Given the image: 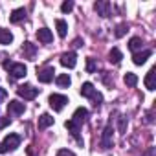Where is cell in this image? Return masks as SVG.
<instances>
[{
  "label": "cell",
  "mask_w": 156,
  "mask_h": 156,
  "mask_svg": "<svg viewBox=\"0 0 156 156\" xmlns=\"http://www.w3.org/2000/svg\"><path fill=\"white\" fill-rule=\"evenodd\" d=\"M81 96L83 98H88V99H92L94 101V107H99L101 105V101H103V96L94 88V85L92 83H83V87H81Z\"/></svg>",
  "instance_id": "6da1fadb"
},
{
  "label": "cell",
  "mask_w": 156,
  "mask_h": 156,
  "mask_svg": "<svg viewBox=\"0 0 156 156\" xmlns=\"http://www.w3.org/2000/svg\"><path fill=\"white\" fill-rule=\"evenodd\" d=\"M4 66L9 70L11 79H20V77H24V75H26V72H28L26 64H22V62H6Z\"/></svg>",
  "instance_id": "7a4b0ae2"
},
{
  "label": "cell",
  "mask_w": 156,
  "mask_h": 156,
  "mask_svg": "<svg viewBox=\"0 0 156 156\" xmlns=\"http://www.w3.org/2000/svg\"><path fill=\"white\" fill-rule=\"evenodd\" d=\"M17 94H19V98H22V99H26V101H31V99L37 98L39 88H35V87H31V85H20V87L17 88Z\"/></svg>",
  "instance_id": "3957f363"
},
{
  "label": "cell",
  "mask_w": 156,
  "mask_h": 156,
  "mask_svg": "<svg viewBox=\"0 0 156 156\" xmlns=\"http://www.w3.org/2000/svg\"><path fill=\"white\" fill-rule=\"evenodd\" d=\"M48 103H50V107H51L55 112H61V110L64 108V105L68 103V98L62 96V94H51V96L48 98Z\"/></svg>",
  "instance_id": "277c9868"
},
{
  "label": "cell",
  "mask_w": 156,
  "mask_h": 156,
  "mask_svg": "<svg viewBox=\"0 0 156 156\" xmlns=\"http://www.w3.org/2000/svg\"><path fill=\"white\" fill-rule=\"evenodd\" d=\"M87 119H88V110L87 108H83V107H79L75 112H73V116H72V123H75L77 127H83V123H87Z\"/></svg>",
  "instance_id": "5b68a950"
},
{
  "label": "cell",
  "mask_w": 156,
  "mask_h": 156,
  "mask_svg": "<svg viewBox=\"0 0 156 156\" xmlns=\"http://www.w3.org/2000/svg\"><path fill=\"white\" fill-rule=\"evenodd\" d=\"M53 73H55L53 66H44V68L37 70V79L41 83H50V81H53Z\"/></svg>",
  "instance_id": "8992f818"
},
{
  "label": "cell",
  "mask_w": 156,
  "mask_h": 156,
  "mask_svg": "<svg viewBox=\"0 0 156 156\" xmlns=\"http://www.w3.org/2000/svg\"><path fill=\"white\" fill-rule=\"evenodd\" d=\"M2 145H4L6 152H8V151H15V149L20 145V136H19V134H8V136L4 138Z\"/></svg>",
  "instance_id": "52a82bcc"
},
{
  "label": "cell",
  "mask_w": 156,
  "mask_h": 156,
  "mask_svg": "<svg viewBox=\"0 0 156 156\" xmlns=\"http://www.w3.org/2000/svg\"><path fill=\"white\" fill-rule=\"evenodd\" d=\"M94 9L99 17H110V2L108 0H98V2L94 4Z\"/></svg>",
  "instance_id": "ba28073f"
},
{
  "label": "cell",
  "mask_w": 156,
  "mask_h": 156,
  "mask_svg": "<svg viewBox=\"0 0 156 156\" xmlns=\"http://www.w3.org/2000/svg\"><path fill=\"white\" fill-rule=\"evenodd\" d=\"M114 145V140H112V123H108L103 130V136H101V147L103 149H110Z\"/></svg>",
  "instance_id": "9c48e42d"
},
{
  "label": "cell",
  "mask_w": 156,
  "mask_h": 156,
  "mask_svg": "<svg viewBox=\"0 0 156 156\" xmlns=\"http://www.w3.org/2000/svg\"><path fill=\"white\" fill-rule=\"evenodd\" d=\"M24 110H26L24 103H20V101H17V99H13V101L8 103V112H9V116H20V114H24Z\"/></svg>",
  "instance_id": "30bf717a"
},
{
  "label": "cell",
  "mask_w": 156,
  "mask_h": 156,
  "mask_svg": "<svg viewBox=\"0 0 156 156\" xmlns=\"http://www.w3.org/2000/svg\"><path fill=\"white\" fill-rule=\"evenodd\" d=\"M61 64H62L64 68H73V66L77 64V55H75L73 51L62 53V55H61Z\"/></svg>",
  "instance_id": "8fae6325"
},
{
  "label": "cell",
  "mask_w": 156,
  "mask_h": 156,
  "mask_svg": "<svg viewBox=\"0 0 156 156\" xmlns=\"http://www.w3.org/2000/svg\"><path fill=\"white\" fill-rule=\"evenodd\" d=\"M151 50H143V51H136L134 55H132V62L134 64H138V66H141V64H145L147 62V59L151 57Z\"/></svg>",
  "instance_id": "7c38bea8"
},
{
  "label": "cell",
  "mask_w": 156,
  "mask_h": 156,
  "mask_svg": "<svg viewBox=\"0 0 156 156\" xmlns=\"http://www.w3.org/2000/svg\"><path fill=\"white\" fill-rule=\"evenodd\" d=\"M37 39H39V42H42V44H50V42L53 41V33H51L48 28H41V30L37 31Z\"/></svg>",
  "instance_id": "4fadbf2b"
},
{
  "label": "cell",
  "mask_w": 156,
  "mask_h": 156,
  "mask_svg": "<svg viewBox=\"0 0 156 156\" xmlns=\"http://www.w3.org/2000/svg\"><path fill=\"white\" fill-rule=\"evenodd\" d=\"M64 127H66V129H68V132H70V134H72V136L77 140V143H79V145H83V138L79 136V130H81V127H77V125H75V123H72V121H66V123H64Z\"/></svg>",
  "instance_id": "5bb4252c"
},
{
  "label": "cell",
  "mask_w": 156,
  "mask_h": 156,
  "mask_svg": "<svg viewBox=\"0 0 156 156\" xmlns=\"http://www.w3.org/2000/svg\"><path fill=\"white\" fill-rule=\"evenodd\" d=\"M154 75H156V70H154V68H151V70L147 72V75H145V87H147V90H154V88H156Z\"/></svg>",
  "instance_id": "9a60e30c"
},
{
  "label": "cell",
  "mask_w": 156,
  "mask_h": 156,
  "mask_svg": "<svg viewBox=\"0 0 156 156\" xmlns=\"http://www.w3.org/2000/svg\"><path fill=\"white\" fill-rule=\"evenodd\" d=\"M24 19H26V9H24V8H19V9H15V11L9 15V20H11L13 24L20 22V20H24Z\"/></svg>",
  "instance_id": "2e32d148"
},
{
  "label": "cell",
  "mask_w": 156,
  "mask_h": 156,
  "mask_svg": "<svg viewBox=\"0 0 156 156\" xmlns=\"http://www.w3.org/2000/svg\"><path fill=\"white\" fill-rule=\"evenodd\" d=\"M35 51H37L35 44H31V42H24L22 44V53H24L26 59H33L35 57Z\"/></svg>",
  "instance_id": "e0dca14e"
},
{
  "label": "cell",
  "mask_w": 156,
  "mask_h": 156,
  "mask_svg": "<svg viewBox=\"0 0 156 156\" xmlns=\"http://www.w3.org/2000/svg\"><path fill=\"white\" fill-rule=\"evenodd\" d=\"M55 83H57V87H61V88H68L70 83H72V79H70L68 73H61V75L55 77Z\"/></svg>",
  "instance_id": "ac0fdd59"
},
{
  "label": "cell",
  "mask_w": 156,
  "mask_h": 156,
  "mask_svg": "<svg viewBox=\"0 0 156 156\" xmlns=\"http://www.w3.org/2000/svg\"><path fill=\"white\" fill-rule=\"evenodd\" d=\"M53 125V118L50 116V114H42L41 118H39V129L41 130H44V129H48V127H51Z\"/></svg>",
  "instance_id": "d6986e66"
},
{
  "label": "cell",
  "mask_w": 156,
  "mask_h": 156,
  "mask_svg": "<svg viewBox=\"0 0 156 156\" xmlns=\"http://www.w3.org/2000/svg\"><path fill=\"white\" fill-rule=\"evenodd\" d=\"M141 46H143V41H141L140 37H132V39L129 41V50H130V51H134V53H136V51H140V50H141Z\"/></svg>",
  "instance_id": "ffe728a7"
},
{
  "label": "cell",
  "mask_w": 156,
  "mask_h": 156,
  "mask_svg": "<svg viewBox=\"0 0 156 156\" xmlns=\"http://www.w3.org/2000/svg\"><path fill=\"white\" fill-rule=\"evenodd\" d=\"M121 59H123V53H121L118 48H112V50H110V53H108V61H110V62H114V64H119V62H121Z\"/></svg>",
  "instance_id": "44dd1931"
},
{
  "label": "cell",
  "mask_w": 156,
  "mask_h": 156,
  "mask_svg": "<svg viewBox=\"0 0 156 156\" xmlns=\"http://www.w3.org/2000/svg\"><path fill=\"white\" fill-rule=\"evenodd\" d=\"M13 42V33L9 30H0V44H11Z\"/></svg>",
  "instance_id": "7402d4cb"
},
{
  "label": "cell",
  "mask_w": 156,
  "mask_h": 156,
  "mask_svg": "<svg viewBox=\"0 0 156 156\" xmlns=\"http://www.w3.org/2000/svg\"><path fill=\"white\" fill-rule=\"evenodd\" d=\"M123 81H125L127 87H136V85H138V75L132 73V72H127L125 77H123Z\"/></svg>",
  "instance_id": "603a6c76"
},
{
  "label": "cell",
  "mask_w": 156,
  "mask_h": 156,
  "mask_svg": "<svg viewBox=\"0 0 156 156\" xmlns=\"http://www.w3.org/2000/svg\"><path fill=\"white\" fill-rule=\"evenodd\" d=\"M55 26H57V33H59V37H66V33H68V24H66L62 19H59V20L55 22Z\"/></svg>",
  "instance_id": "cb8c5ba5"
},
{
  "label": "cell",
  "mask_w": 156,
  "mask_h": 156,
  "mask_svg": "<svg viewBox=\"0 0 156 156\" xmlns=\"http://www.w3.org/2000/svg\"><path fill=\"white\" fill-rule=\"evenodd\" d=\"M118 130L121 134H125V130H127V118L125 116H119L118 118Z\"/></svg>",
  "instance_id": "d4e9b609"
},
{
  "label": "cell",
  "mask_w": 156,
  "mask_h": 156,
  "mask_svg": "<svg viewBox=\"0 0 156 156\" xmlns=\"http://www.w3.org/2000/svg\"><path fill=\"white\" fill-rule=\"evenodd\" d=\"M96 70H98V64H96V61H94L92 57H88V59H87V72H88V73H94Z\"/></svg>",
  "instance_id": "484cf974"
},
{
  "label": "cell",
  "mask_w": 156,
  "mask_h": 156,
  "mask_svg": "<svg viewBox=\"0 0 156 156\" xmlns=\"http://www.w3.org/2000/svg\"><path fill=\"white\" fill-rule=\"evenodd\" d=\"M72 9H73V2H72V0H66V2L61 4V11L62 13H70Z\"/></svg>",
  "instance_id": "4316f807"
},
{
  "label": "cell",
  "mask_w": 156,
  "mask_h": 156,
  "mask_svg": "<svg viewBox=\"0 0 156 156\" xmlns=\"http://www.w3.org/2000/svg\"><path fill=\"white\" fill-rule=\"evenodd\" d=\"M127 31H129V26H127V24H119V26L116 28V37L119 39V37H123Z\"/></svg>",
  "instance_id": "83f0119b"
},
{
  "label": "cell",
  "mask_w": 156,
  "mask_h": 156,
  "mask_svg": "<svg viewBox=\"0 0 156 156\" xmlns=\"http://www.w3.org/2000/svg\"><path fill=\"white\" fill-rule=\"evenodd\" d=\"M9 123H11V118H9V116H8V118H0V130L6 129Z\"/></svg>",
  "instance_id": "f1b7e54d"
},
{
  "label": "cell",
  "mask_w": 156,
  "mask_h": 156,
  "mask_svg": "<svg viewBox=\"0 0 156 156\" xmlns=\"http://www.w3.org/2000/svg\"><path fill=\"white\" fill-rule=\"evenodd\" d=\"M57 156H75L72 151H68V149H61L59 152H57Z\"/></svg>",
  "instance_id": "f546056e"
},
{
  "label": "cell",
  "mask_w": 156,
  "mask_h": 156,
  "mask_svg": "<svg viewBox=\"0 0 156 156\" xmlns=\"http://www.w3.org/2000/svg\"><path fill=\"white\" fill-rule=\"evenodd\" d=\"M8 98V92L4 90V88H0V101H2V99H6Z\"/></svg>",
  "instance_id": "4dcf8cb0"
},
{
  "label": "cell",
  "mask_w": 156,
  "mask_h": 156,
  "mask_svg": "<svg viewBox=\"0 0 156 156\" xmlns=\"http://www.w3.org/2000/svg\"><path fill=\"white\" fill-rule=\"evenodd\" d=\"M79 46H83V41L81 39H75L73 41V48H79Z\"/></svg>",
  "instance_id": "1f68e13d"
},
{
  "label": "cell",
  "mask_w": 156,
  "mask_h": 156,
  "mask_svg": "<svg viewBox=\"0 0 156 156\" xmlns=\"http://www.w3.org/2000/svg\"><path fill=\"white\" fill-rule=\"evenodd\" d=\"M4 152H6V149H4V145H2V143H0V154H4Z\"/></svg>",
  "instance_id": "d6a6232c"
}]
</instances>
